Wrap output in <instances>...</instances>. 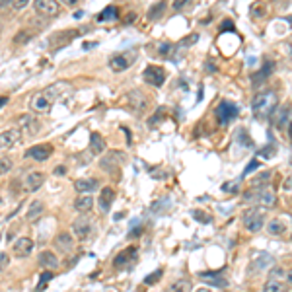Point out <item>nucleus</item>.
<instances>
[{"label": "nucleus", "mask_w": 292, "mask_h": 292, "mask_svg": "<svg viewBox=\"0 0 292 292\" xmlns=\"http://www.w3.org/2000/svg\"><path fill=\"white\" fill-rule=\"evenodd\" d=\"M64 90H68V84L66 82H55V84L47 86L43 92H39V94L34 96V100H32V111H36V113H49L51 108H53V104L62 96Z\"/></svg>", "instance_id": "1"}, {"label": "nucleus", "mask_w": 292, "mask_h": 292, "mask_svg": "<svg viewBox=\"0 0 292 292\" xmlns=\"http://www.w3.org/2000/svg\"><path fill=\"white\" fill-rule=\"evenodd\" d=\"M278 106V96L274 90H263L259 92L254 102H252V108H254V113L257 117H267L271 115Z\"/></svg>", "instance_id": "2"}, {"label": "nucleus", "mask_w": 292, "mask_h": 292, "mask_svg": "<svg viewBox=\"0 0 292 292\" xmlns=\"http://www.w3.org/2000/svg\"><path fill=\"white\" fill-rule=\"evenodd\" d=\"M242 220H244L246 230H250V232H259V230L265 226V216H263V210H261L259 206L248 208V210L244 212Z\"/></svg>", "instance_id": "3"}, {"label": "nucleus", "mask_w": 292, "mask_h": 292, "mask_svg": "<svg viewBox=\"0 0 292 292\" xmlns=\"http://www.w3.org/2000/svg\"><path fill=\"white\" fill-rule=\"evenodd\" d=\"M136 58V51H130V53H121V55H115L110 58V68L113 72H125L127 68H130L132 60Z\"/></svg>", "instance_id": "4"}, {"label": "nucleus", "mask_w": 292, "mask_h": 292, "mask_svg": "<svg viewBox=\"0 0 292 292\" xmlns=\"http://www.w3.org/2000/svg\"><path fill=\"white\" fill-rule=\"evenodd\" d=\"M142 78H144L148 84H152V86H156V88H160L162 84L166 82V70L162 66H156V64H150V66H146L144 72H142Z\"/></svg>", "instance_id": "5"}, {"label": "nucleus", "mask_w": 292, "mask_h": 292, "mask_svg": "<svg viewBox=\"0 0 292 292\" xmlns=\"http://www.w3.org/2000/svg\"><path fill=\"white\" fill-rule=\"evenodd\" d=\"M238 115V108L230 102H220L218 108H216V119H218L220 125H228L234 117Z\"/></svg>", "instance_id": "6"}, {"label": "nucleus", "mask_w": 292, "mask_h": 292, "mask_svg": "<svg viewBox=\"0 0 292 292\" xmlns=\"http://www.w3.org/2000/svg\"><path fill=\"white\" fill-rule=\"evenodd\" d=\"M34 8H36L37 14L45 16V18H53V16H56L60 12V6H58V2H55V0H36L34 2Z\"/></svg>", "instance_id": "7"}, {"label": "nucleus", "mask_w": 292, "mask_h": 292, "mask_svg": "<svg viewBox=\"0 0 292 292\" xmlns=\"http://www.w3.org/2000/svg\"><path fill=\"white\" fill-rule=\"evenodd\" d=\"M123 162H125V154L119 152V150H111V152H108L106 158H102L100 166H102L106 172H115Z\"/></svg>", "instance_id": "8"}, {"label": "nucleus", "mask_w": 292, "mask_h": 292, "mask_svg": "<svg viewBox=\"0 0 292 292\" xmlns=\"http://www.w3.org/2000/svg\"><path fill=\"white\" fill-rule=\"evenodd\" d=\"M51 152H53V148L49 144H37L26 150V158L36 160V162H45L51 158Z\"/></svg>", "instance_id": "9"}, {"label": "nucleus", "mask_w": 292, "mask_h": 292, "mask_svg": "<svg viewBox=\"0 0 292 292\" xmlns=\"http://www.w3.org/2000/svg\"><path fill=\"white\" fill-rule=\"evenodd\" d=\"M127 104L132 113H142L146 110V98L140 90H130L127 94Z\"/></svg>", "instance_id": "10"}, {"label": "nucleus", "mask_w": 292, "mask_h": 292, "mask_svg": "<svg viewBox=\"0 0 292 292\" xmlns=\"http://www.w3.org/2000/svg\"><path fill=\"white\" fill-rule=\"evenodd\" d=\"M22 140V130L20 128H8L4 132H0V150L12 148Z\"/></svg>", "instance_id": "11"}, {"label": "nucleus", "mask_w": 292, "mask_h": 292, "mask_svg": "<svg viewBox=\"0 0 292 292\" xmlns=\"http://www.w3.org/2000/svg\"><path fill=\"white\" fill-rule=\"evenodd\" d=\"M134 261H136V248H127L125 252H121L119 256L115 257L113 265H115L117 269H128Z\"/></svg>", "instance_id": "12"}, {"label": "nucleus", "mask_w": 292, "mask_h": 292, "mask_svg": "<svg viewBox=\"0 0 292 292\" xmlns=\"http://www.w3.org/2000/svg\"><path fill=\"white\" fill-rule=\"evenodd\" d=\"M72 234L78 240H86L92 234V220L90 218H76L72 222Z\"/></svg>", "instance_id": "13"}, {"label": "nucleus", "mask_w": 292, "mask_h": 292, "mask_svg": "<svg viewBox=\"0 0 292 292\" xmlns=\"http://www.w3.org/2000/svg\"><path fill=\"white\" fill-rule=\"evenodd\" d=\"M257 202L263 208H271L276 204V193L271 187H261V189H257Z\"/></svg>", "instance_id": "14"}, {"label": "nucleus", "mask_w": 292, "mask_h": 292, "mask_svg": "<svg viewBox=\"0 0 292 292\" xmlns=\"http://www.w3.org/2000/svg\"><path fill=\"white\" fill-rule=\"evenodd\" d=\"M12 252H14V256L16 257H28L32 252H34V240L32 238H18L16 240V244H14V248H12Z\"/></svg>", "instance_id": "15"}, {"label": "nucleus", "mask_w": 292, "mask_h": 292, "mask_svg": "<svg viewBox=\"0 0 292 292\" xmlns=\"http://www.w3.org/2000/svg\"><path fill=\"white\" fill-rule=\"evenodd\" d=\"M43 182H45L43 172H30V174L26 176V180H24V187H26V191L34 193V191H37V189L43 185Z\"/></svg>", "instance_id": "16"}, {"label": "nucleus", "mask_w": 292, "mask_h": 292, "mask_svg": "<svg viewBox=\"0 0 292 292\" xmlns=\"http://www.w3.org/2000/svg\"><path fill=\"white\" fill-rule=\"evenodd\" d=\"M113 199H115V191H113V187H106V189H102V193H100V208H102V212H108L111 208V204H113Z\"/></svg>", "instance_id": "17"}, {"label": "nucleus", "mask_w": 292, "mask_h": 292, "mask_svg": "<svg viewBox=\"0 0 292 292\" xmlns=\"http://www.w3.org/2000/svg\"><path fill=\"white\" fill-rule=\"evenodd\" d=\"M98 180H94V178H90V180H76L74 182V189L78 191V193H88V195H92L96 189H98Z\"/></svg>", "instance_id": "18"}, {"label": "nucleus", "mask_w": 292, "mask_h": 292, "mask_svg": "<svg viewBox=\"0 0 292 292\" xmlns=\"http://www.w3.org/2000/svg\"><path fill=\"white\" fill-rule=\"evenodd\" d=\"M290 117V104H284L276 110V115H274V127L276 128H284L286 127V121Z\"/></svg>", "instance_id": "19"}, {"label": "nucleus", "mask_w": 292, "mask_h": 292, "mask_svg": "<svg viewBox=\"0 0 292 292\" xmlns=\"http://www.w3.org/2000/svg\"><path fill=\"white\" fill-rule=\"evenodd\" d=\"M39 265L45 269H55L58 265V257L55 256V252H41L39 254Z\"/></svg>", "instance_id": "20"}, {"label": "nucleus", "mask_w": 292, "mask_h": 292, "mask_svg": "<svg viewBox=\"0 0 292 292\" xmlns=\"http://www.w3.org/2000/svg\"><path fill=\"white\" fill-rule=\"evenodd\" d=\"M55 246L58 248V252H70L74 246V240L70 234H58V236L55 238Z\"/></svg>", "instance_id": "21"}, {"label": "nucleus", "mask_w": 292, "mask_h": 292, "mask_svg": "<svg viewBox=\"0 0 292 292\" xmlns=\"http://www.w3.org/2000/svg\"><path fill=\"white\" fill-rule=\"evenodd\" d=\"M267 230H269L271 236H282L286 232V222L282 218H273L267 224Z\"/></svg>", "instance_id": "22"}, {"label": "nucleus", "mask_w": 292, "mask_h": 292, "mask_svg": "<svg viewBox=\"0 0 292 292\" xmlns=\"http://www.w3.org/2000/svg\"><path fill=\"white\" fill-rule=\"evenodd\" d=\"M92 206H94L92 195H82V197H78V199L74 201V208H76L78 212H88V210H92Z\"/></svg>", "instance_id": "23"}, {"label": "nucleus", "mask_w": 292, "mask_h": 292, "mask_svg": "<svg viewBox=\"0 0 292 292\" xmlns=\"http://www.w3.org/2000/svg\"><path fill=\"white\" fill-rule=\"evenodd\" d=\"M90 150L94 154H102L106 150V142H104L100 132H92L90 134Z\"/></svg>", "instance_id": "24"}, {"label": "nucleus", "mask_w": 292, "mask_h": 292, "mask_svg": "<svg viewBox=\"0 0 292 292\" xmlns=\"http://www.w3.org/2000/svg\"><path fill=\"white\" fill-rule=\"evenodd\" d=\"M43 208H45V204L41 201H34L30 204V208H28V214H26V218L30 220V222H34L37 220L41 214H43Z\"/></svg>", "instance_id": "25"}, {"label": "nucleus", "mask_w": 292, "mask_h": 292, "mask_svg": "<svg viewBox=\"0 0 292 292\" xmlns=\"http://www.w3.org/2000/svg\"><path fill=\"white\" fill-rule=\"evenodd\" d=\"M166 292H191V282L187 278H180V280H174Z\"/></svg>", "instance_id": "26"}, {"label": "nucleus", "mask_w": 292, "mask_h": 292, "mask_svg": "<svg viewBox=\"0 0 292 292\" xmlns=\"http://www.w3.org/2000/svg\"><path fill=\"white\" fill-rule=\"evenodd\" d=\"M119 18V10L117 6H108L100 16H98V22H113V20Z\"/></svg>", "instance_id": "27"}, {"label": "nucleus", "mask_w": 292, "mask_h": 292, "mask_svg": "<svg viewBox=\"0 0 292 292\" xmlns=\"http://www.w3.org/2000/svg\"><path fill=\"white\" fill-rule=\"evenodd\" d=\"M263 292H284V282H282V280L269 278V280L263 284Z\"/></svg>", "instance_id": "28"}, {"label": "nucleus", "mask_w": 292, "mask_h": 292, "mask_svg": "<svg viewBox=\"0 0 292 292\" xmlns=\"http://www.w3.org/2000/svg\"><path fill=\"white\" fill-rule=\"evenodd\" d=\"M164 10H166V2H158V4H154V6L148 10V18L158 20L162 14H164Z\"/></svg>", "instance_id": "29"}, {"label": "nucleus", "mask_w": 292, "mask_h": 292, "mask_svg": "<svg viewBox=\"0 0 292 292\" xmlns=\"http://www.w3.org/2000/svg\"><path fill=\"white\" fill-rule=\"evenodd\" d=\"M202 278H204V280H210V284L220 286V288H224V286L228 284L226 278H222V276H214V274H202Z\"/></svg>", "instance_id": "30"}, {"label": "nucleus", "mask_w": 292, "mask_h": 292, "mask_svg": "<svg viewBox=\"0 0 292 292\" xmlns=\"http://www.w3.org/2000/svg\"><path fill=\"white\" fill-rule=\"evenodd\" d=\"M12 170V160L10 158H0V176L8 174Z\"/></svg>", "instance_id": "31"}, {"label": "nucleus", "mask_w": 292, "mask_h": 292, "mask_svg": "<svg viewBox=\"0 0 292 292\" xmlns=\"http://www.w3.org/2000/svg\"><path fill=\"white\" fill-rule=\"evenodd\" d=\"M32 39V36L28 34V32H18V36L14 37V43H18V45H22V43H28Z\"/></svg>", "instance_id": "32"}, {"label": "nucleus", "mask_w": 292, "mask_h": 292, "mask_svg": "<svg viewBox=\"0 0 292 292\" xmlns=\"http://www.w3.org/2000/svg\"><path fill=\"white\" fill-rule=\"evenodd\" d=\"M269 178H271V174H269V172H259V176H257L252 183H254V185H257V183H267L269 182Z\"/></svg>", "instance_id": "33"}, {"label": "nucleus", "mask_w": 292, "mask_h": 292, "mask_svg": "<svg viewBox=\"0 0 292 292\" xmlns=\"http://www.w3.org/2000/svg\"><path fill=\"white\" fill-rule=\"evenodd\" d=\"M160 276H162V269H158L154 274H150V276H146L144 282L146 284H156V280H160Z\"/></svg>", "instance_id": "34"}, {"label": "nucleus", "mask_w": 292, "mask_h": 292, "mask_svg": "<svg viewBox=\"0 0 292 292\" xmlns=\"http://www.w3.org/2000/svg\"><path fill=\"white\" fill-rule=\"evenodd\" d=\"M8 263H10V256H8V254H4V252H0V273L8 267Z\"/></svg>", "instance_id": "35"}, {"label": "nucleus", "mask_w": 292, "mask_h": 292, "mask_svg": "<svg viewBox=\"0 0 292 292\" xmlns=\"http://www.w3.org/2000/svg\"><path fill=\"white\" fill-rule=\"evenodd\" d=\"M284 271H282V269H280V267H274L273 271H271V276H269V278H274V280H280V278H282V276H284Z\"/></svg>", "instance_id": "36"}, {"label": "nucleus", "mask_w": 292, "mask_h": 292, "mask_svg": "<svg viewBox=\"0 0 292 292\" xmlns=\"http://www.w3.org/2000/svg\"><path fill=\"white\" fill-rule=\"evenodd\" d=\"M170 51H172V45L170 43H162L160 45V55H168Z\"/></svg>", "instance_id": "37"}, {"label": "nucleus", "mask_w": 292, "mask_h": 292, "mask_svg": "<svg viewBox=\"0 0 292 292\" xmlns=\"http://www.w3.org/2000/svg\"><path fill=\"white\" fill-rule=\"evenodd\" d=\"M256 168H259V162H257V160H254L252 164H250L248 168H246V170H244V176H246V174H250V172H254Z\"/></svg>", "instance_id": "38"}, {"label": "nucleus", "mask_w": 292, "mask_h": 292, "mask_svg": "<svg viewBox=\"0 0 292 292\" xmlns=\"http://www.w3.org/2000/svg\"><path fill=\"white\" fill-rule=\"evenodd\" d=\"M222 189H224L226 193H236V191H238V189H236V183H232V185H228V183H226V185H224Z\"/></svg>", "instance_id": "39"}, {"label": "nucleus", "mask_w": 292, "mask_h": 292, "mask_svg": "<svg viewBox=\"0 0 292 292\" xmlns=\"http://www.w3.org/2000/svg\"><path fill=\"white\" fill-rule=\"evenodd\" d=\"M24 6H28V0H16V2H12V8H24Z\"/></svg>", "instance_id": "40"}, {"label": "nucleus", "mask_w": 292, "mask_h": 292, "mask_svg": "<svg viewBox=\"0 0 292 292\" xmlns=\"http://www.w3.org/2000/svg\"><path fill=\"white\" fill-rule=\"evenodd\" d=\"M284 189H286V191H292V174L284 180Z\"/></svg>", "instance_id": "41"}, {"label": "nucleus", "mask_w": 292, "mask_h": 292, "mask_svg": "<svg viewBox=\"0 0 292 292\" xmlns=\"http://www.w3.org/2000/svg\"><path fill=\"white\" fill-rule=\"evenodd\" d=\"M224 30H234L232 22H224V24H222V28H220V32H224Z\"/></svg>", "instance_id": "42"}, {"label": "nucleus", "mask_w": 292, "mask_h": 292, "mask_svg": "<svg viewBox=\"0 0 292 292\" xmlns=\"http://www.w3.org/2000/svg\"><path fill=\"white\" fill-rule=\"evenodd\" d=\"M49 278H53V274H51V273L41 274V284H45V280H49Z\"/></svg>", "instance_id": "43"}, {"label": "nucleus", "mask_w": 292, "mask_h": 292, "mask_svg": "<svg viewBox=\"0 0 292 292\" xmlns=\"http://www.w3.org/2000/svg\"><path fill=\"white\" fill-rule=\"evenodd\" d=\"M55 174H56V176H64V166H60V168H55Z\"/></svg>", "instance_id": "44"}, {"label": "nucleus", "mask_w": 292, "mask_h": 292, "mask_svg": "<svg viewBox=\"0 0 292 292\" xmlns=\"http://www.w3.org/2000/svg\"><path fill=\"white\" fill-rule=\"evenodd\" d=\"M286 280H288V284H292V271L286 273Z\"/></svg>", "instance_id": "45"}, {"label": "nucleus", "mask_w": 292, "mask_h": 292, "mask_svg": "<svg viewBox=\"0 0 292 292\" xmlns=\"http://www.w3.org/2000/svg\"><path fill=\"white\" fill-rule=\"evenodd\" d=\"M195 292H212L210 288H204V286H201V288H197Z\"/></svg>", "instance_id": "46"}, {"label": "nucleus", "mask_w": 292, "mask_h": 292, "mask_svg": "<svg viewBox=\"0 0 292 292\" xmlns=\"http://www.w3.org/2000/svg\"><path fill=\"white\" fill-rule=\"evenodd\" d=\"M286 22H288V24L292 26V16H286Z\"/></svg>", "instance_id": "47"}, {"label": "nucleus", "mask_w": 292, "mask_h": 292, "mask_svg": "<svg viewBox=\"0 0 292 292\" xmlns=\"http://www.w3.org/2000/svg\"><path fill=\"white\" fill-rule=\"evenodd\" d=\"M4 104H6V100H0V108H2V106H4Z\"/></svg>", "instance_id": "48"}, {"label": "nucleus", "mask_w": 292, "mask_h": 292, "mask_svg": "<svg viewBox=\"0 0 292 292\" xmlns=\"http://www.w3.org/2000/svg\"><path fill=\"white\" fill-rule=\"evenodd\" d=\"M290 136H292V123H290Z\"/></svg>", "instance_id": "49"}, {"label": "nucleus", "mask_w": 292, "mask_h": 292, "mask_svg": "<svg viewBox=\"0 0 292 292\" xmlns=\"http://www.w3.org/2000/svg\"><path fill=\"white\" fill-rule=\"evenodd\" d=\"M290 56H292V45H290Z\"/></svg>", "instance_id": "50"}, {"label": "nucleus", "mask_w": 292, "mask_h": 292, "mask_svg": "<svg viewBox=\"0 0 292 292\" xmlns=\"http://www.w3.org/2000/svg\"><path fill=\"white\" fill-rule=\"evenodd\" d=\"M0 204H2V197H0Z\"/></svg>", "instance_id": "51"}, {"label": "nucleus", "mask_w": 292, "mask_h": 292, "mask_svg": "<svg viewBox=\"0 0 292 292\" xmlns=\"http://www.w3.org/2000/svg\"><path fill=\"white\" fill-rule=\"evenodd\" d=\"M0 30H2V24H0Z\"/></svg>", "instance_id": "52"}]
</instances>
